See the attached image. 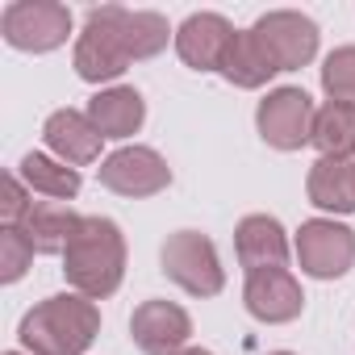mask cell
Returning a JSON list of instances; mask_svg holds the SVG:
<instances>
[{"label": "cell", "mask_w": 355, "mask_h": 355, "mask_svg": "<svg viewBox=\"0 0 355 355\" xmlns=\"http://www.w3.org/2000/svg\"><path fill=\"white\" fill-rule=\"evenodd\" d=\"M63 276L88 301L113 297L121 288V276H125V239H121L117 222L80 218V230L63 251Z\"/></svg>", "instance_id": "6da1fadb"}, {"label": "cell", "mask_w": 355, "mask_h": 355, "mask_svg": "<svg viewBox=\"0 0 355 355\" xmlns=\"http://www.w3.org/2000/svg\"><path fill=\"white\" fill-rule=\"evenodd\" d=\"M17 334L30 355H84L101 334V309L80 293H59L38 301Z\"/></svg>", "instance_id": "7a4b0ae2"}, {"label": "cell", "mask_w": 355, "mask_h": 355, "mask_svg": "<svg viewBox=\"0 0 355 355\" xmlns=\"http://www.w3.org/2000/svg\"><path fill=\"white\" fill-rule=\"evenodd\" d=\"M125 13L130 9H121V5H105V9L88 13L84 34L76 42V76L80 80L105 84V80H117L134 63L130 38H125Z\"/></svg>", "instance_id": "3957f363"}, {"label": "cell", "mask_w": 355, "mask_h": 355, "mask_svg": "<svg viewBox=\"0 0 355 355\" xmlns=\"http://www.w3.org/2000/svg\"><path fill=\"white\" fill-rule=\"evenodd\" d=\"M0 34H5V42L13 51L46 55L67 42L71 13H67V5H55V0H13L0 13Z\"/></svg>", "instance_id": "277c9868"}, {"label": "cell", "mask_w": 355, "mask_h": 355, "mask_svg": "<svg viewBox=\"0 0 355 355\" xmlns=\"http://www.w3.org/2000/svg\"><path fill=\"white\" fill-rule=\"evenodd\" d=\"M163 272H167V280H175L193 297H218L226 284L218 247L201 230H180L163 243Z\"/></svg>", "instance_id": "5b68a950"}, {"label": "cell", "mask_w": 355, "mask_h": 355, "mask_svg": "<svg viewBox=\"0 0 355 355\" xmlns=\"http://www.w3.org/2000/svg\"><path fill=\"white\" fill-rule=\"evenodd\" d=\"M313 101L305 88H276L259 101V113H255V125H259V138L276 150H301L305 142H313Z\"/></svg>", "instance_id": "8992f818"}, {"label": "cell", "mask_w": 355, "mask_h": 355, "mask_svg": "<svg viewBox=\"0 0 355 355\" xmlns=\"http://www.w3.org/2000/svg\"><path fill=\"white\" fill-rule=\"evenodd\" d=\"M297 263L313 280L347 276L351 263H355V230H347L338 222H326V218L301 222V230H297Z\"/></svg>", "instance_id": "52a82bcc"}, {"label": "cell", "mask_w": 355, "mask_h": 355, "mask_svg": "<svg viewBox=\"0 0 355 355\" xmlns=\"http://www.w3.org/2000/svg\"><path fill=\"white\" fill-rule=\"evenodd\" d=\"M101 184L117 197H155L171 184V167L150 146H121L101 163Z\"/></svg>", "instance_id": "ba28073f"}, {"label": "cell", "mask_w": 355, "mask_h": 355, "mask_svg": "<svg viewBox=\"0 0 355 355\" xmlns=\"http://www.w3.org/2000/svg\"><path fill=\"white\" fill-rule=\"evenodd\" d=\"M251 30L259 34V42L268 46V55L276 59L280 71H297L318 55V26L305 13L276 9V13H263Z\"/></svg>", "instance_id": "9c48e42d"}, {"label": "cell", "mask_w": 355, "mask_h": 355, "mask_svg": "<svg viewBox=\"0 0 355 355\" xmlns=\"http://www.w3.org/2000/svg\"><path fill=\"white\" fill-rule=\"evenodd\" d=\"M243 301H247L251 318H259V322H268V326L293 322V318H301V309H305V293H301V284H297V276H293L288 268H259V272H247Z\"/></svg>", "instance_id": "30bf717a"}, {"label": "cell", "mask_w": 355, "mask_h": 355, "mask_svg": "<svg viewBox=\"0 0 355 355\" xmlns=\"http://www.w3.org/2000/svg\"><path fill=\"white\" fill-rule=\"evenodd\" d=\"M130 334L142 355H180L193 334V318L171 301H142L130 318Z\"/></svg>", "instance_id": "8fae6325"}, {"label": "cell", "mask_w": 355, "mask_h": 355, "mask_svg": "<svg viewBox=\"0 0 355 355\" xmlns=\"http://www.w3.org/2000/svg\"><path fill=\"white\" fill-rule=\"evenodd\" d=\"M234 26L222 13H193L180 30H175V51L193 71H218L226 59V46L234 42Z\"/></svg>", "instance_id": "7c38bea8"}, {"label": "cell", "mask_w": 355, "mask_h": 355, "mask_svg": "<svg viewBox=\"0 0 355 355\" xmlns=\"http://www.w3.org/2000/svg\"><path fill=\"white\" fill-rule=\"evenodd\" d=\"M42 138H46V146H51L67 167L92 163V159L101 155V142H105V134L92 125V117L80 113V109H59V113H51L46 125H42Z\"/></svg>", "instance_id": "4fadbf2b"}, {"label": "cell", "mask_w": 355, "mask_h": 355, "mask_svg": "<svg viewBox=\"0 0 355 355\" xmlns=\"http://www.w3.org/2000/svg\"><path fill=\"white\" fill-rule=\"evenodd\" d=\"M234 251H239V263L247 272H259V268H284L288 259V239L280 230L276 218L268 214H251L239 222L234 230Z\"/></svg>", "instance_id": "5bb4252c"}, {"label": "cell", "mask_w": 355, "mask_h": 355, "mask_svg": "<svg viewBox=\"0 0 355 355\" xmlns=\"http://www.w3.org/2000/svg\"><path fill=\"white\" fill-rule=\"evenodd\" d=\"M21 230H26V239H30V247L38 255H63L67 243L80 230V214L67 209L63 201H34V209L26 214Z\"/></svg>", "instance_id": "9a60e30c"}, {"label": "cell", "mask_w": 355, "mask_h": 355, "mask_svg": "<svg viewBox=\"0 0 355 355\" xmlns=\"http://www.w3.org/2000/svg\"><path fill=\"white\" fill-rule=\"evenodd\" d=\"M305 193L326 214H355V163L351 159H318L309 167Z\"/></svg>", "instance_id": "2e32d148"}, {"label": "cell", "mask_w": 355, "mask_h": 355, "mask_svg": "<svg viewBox=\"0 0 355 355\" xmlns=\"http://www.w3.org/2000/svg\"><path fill=\"white\" fill-rule=\"evenodd\" d=\"M218 71H222L234 88H263L280 67H276V59L268 55V46L259 42L255 30H239L234 42L226 46V59H222Z\"/></svg>", "instance_id": "e0dca14e"}, {"label": "cell", "mask_w": 355, "mask_h": 355, "mask_svg": "<svg viewBox=\"0 0 355 355\" xmlns=\"http://www.w3.org/2000/svg\"><path fill=\"white\" fill-rule=\"evenodd\" d=\"M88 117L105 138H130L146 117V101L138 88H105L88 101Z\"/></svg>", "instance_id": "ac0fdd59"}, {"label": "cell", "mask_w": 355, "mask_h": 355, "mask_svg": "<svg viewBox=\"0 0 355 355\" xmlns=\"http://www.w3.org/2000/svg\"><path fill=\"white\" fill-rule=\"evenodd\" d=\"M21 180L30 184V193H42L51 201H71L80 193V171L67 167L63 159L42 155V150H30L21 159Z\"/></svg>", "instance_id": "d6986e66"}, {"label": "cell", "mask_w": 355, "mask_h": 355, "mask_svg": "<svg viewBox=\"0 0 355 355\" xmlns=\"http://www.w3.org/2000/svg\"><path fill=\"white\" fill-rule=\"evenodd\" d=\"M313 146L322 159H351L355 155V109L351 105H322L313 117Z\"/></svg>", "instance_id": "ffe728a7"}, {"label": "cell", "mask_w": 355, "mask_h": 355, "mask_svg": "<svg viewBox=\"0 0 355 355\" xmlns=\"http://www.w3.org/2000/svg\"><path fill=\"white\" fill-rule=\"evenodd\" d=\"M167 21L159 13H146V9H130L125 13V38H130V51L134 59H155L163 46H167Z\"/></svg>", "instance_id": "44dd1931"}, {"label": "cell", "mask_w": 355, "mask_h": 355, "mask_svg": "<svg viewBox=\"0 0 355 355\" xmlns=\"http://www.w3.org/2000/svg\"><path fill=\"white\" fill-rule=\"evenodd\" d=\"M322 88L330 101L355 109V46H338L322 63Z\"/></svg>", "instance_id": "7402d4cb"}, {"label": "cell", "mask_w": 355, "mask_h": 355, "mask_svg": "<svg viewBox=\"0 0 355 355\" xmlns=\"http://www.w3.org/2000/svg\"><path fill=\"white\" fill-rule=\"evenodd\" d=\"M30 259H34V247H30L21 226H5V230H0V280H5V284L21 280Z\"/></svg>", "instance_id": "603a6c76"}, {"label": "cell", "mask_w": 355, "mask_h": 355, "mask_svg": "<svg viewBox=\"0 0 355 355\" xmlns=\"http://www.w3.org/2000/svg\"><path fill=\"white\" fill-rule=\"evenodd\" d=\"M30 184L21 180V175H5V193H0V218H5V226H21L26 222V214L34 209V201H30V193H26Z\"/></svg>", "instance_id": "cb8c5ba5"}, {"label": "cell", "mask_w": 355, "mask_h": 355, "mask_svg": "<svg viewBox=\"0 0 355 355\" xmlns=\"http://www.w3.org/2000/svg\"><path fill=\"white\" fill-rule=\"evenodd\" d=\"M180 355H214V351H205V347H184Z\"/></svg>", "instance_id": "d4e9b609"}, {"label": "cell", "mask_w": 355, "mask_h": 355, "mask_svg": "<svg viewBox=\"0 0 355 355\" xmlns=\"http://www.w3.org/2000/svg\"><path fill=\"white\" fill-rule=\"evenodd\" d=\"M272 355H293V351H272Z\"/></svg>", "instance_id": "484cf974"}, {"label": "cell", "mask_w": 355, "mask_h": 355, "mask_svg": "<svg viewBox=\"0 0 355 355\" xmlns=\"http://www.w3.org/2000/svg\"><path fill=\"white\" fill-rule=\"evenodd\" d=\"M9 355H21V351H9Z\"/></svg>", "instance_id": "4316f807"}]
</instances>
